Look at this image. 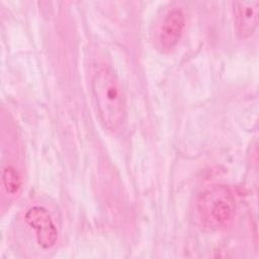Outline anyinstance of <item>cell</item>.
<instances>
[{"instance_id": "obj_1", "label": "cell", "mask_w": 259, "mask_h": 259, "mask_svg": "<svg viewBox=\"0 0 259 259\" xmlns=\"http://www.w3.org/2000/svg\"><path fill=\"white\" fill-rule=\"evenodd\" d=\"M91 92L99 118L110 132L118 130L124 121L126 106L121 84L108 67L98 68L91 79Z\"/></svg>"}, {"instance_id": "obj_2", "label": "cell", "mask_w": 259, "mask_h": 259, "mask_svg": "<svg viewBox=\"0 0 259 259\" xmlns=\"http://www.w3.org/2000/svg\"><path fill=\"white\" fill-rule=\"evenodd\" d=\"M235 198L231 189L222 184L211 185L199 195L196 212L200 225L209 231L228 226L235 213Z\"/></svg>"}, {"instance_id": "obj_3", "label": "cell", "mask_w": 259, "mask_h": 259, "mask_svg": "<svg viewBox=\"0 0 259 259\" xmlns=\"http://www.w3.org/2000/svg\"><path fill=\"white\" fill-rule=\"evenodd\" d=\"M26 224L35 231L38 245L45 249L53 247L58 239V230L50 212L42 206L30 207L24 215Z\"/></svg>"}, {"instance_id": "obj_4", "label": "cell", "mask_w": 259, "mask_h": 259, "mask_svg": "<svg viewBox=\"0 0 259 259\" xmlns=\"http://www.w3.org/2000/svg\"><path fill=\"white\" fill-rule=\"evenodd\" d=\"M185 26V16L181 9L174 8L168 11L161 21L158 30V44L165 52L173 50L179 42Z\"/></svg>"}, {"instance_id": "obj_5", "label": "cell", "mask_w": 259, "mask_h": 259, "mask_svg": "<svg viewBox=\"0 0 259 259\" xmlns=\"http://www.w3.org/2000/svg\"><path fill=\"white\" fill-rule=\"evenodd\" d=\"M234 15L238 35L241 38L251 36L258 26L259 2L248 0L234 3Z\"/></svg>"}, {"instance_id": "obj_6", "label": "cell", "mask_w": 259, "mask_h": 259, "mask_svg": "<svg viewBox=\"0 0 259 259\" xmlns=\"http://www.w3.org/2000/svg\"><path fill=\"white\" fill-rule=\"evenodd\" d=\"M2 184H3L5 191L8 194L14 195V194L18 193V191L21 188L22 181H21V177H20L19 173L17 172V170L14 167L8 165L3 168Z\"/></svg>"}]
</instances>
